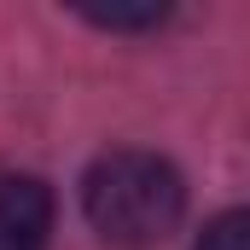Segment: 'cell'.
Listing matches in <instances>:
<instances>
[{"instance_id":"cell-2","label":"cell","mask_w":250,"mask_h":250,"mask_svg":"<svg viewBox=\"0 0 250 250\" xmlns=\"http://www.w3.org/2000/svg\"><path fill=\"white\" fill-rule=\"evenodd\" d=\"M53 192L35 175H0V250H47Z\"/></svg>"},{"instance_id":"cell-1","label":"cell","mask_w":250,"mask_h":250,"mask_svg":"<svg viewBox=\"0 0 250 250\" xmlns=\"http://www.w3.org/2000/svg\"><path fill=\"white\" fill-rule=\"evenodd\" d=\"M82 215L105 245L146 250L181 227L187 181L169 157L140 151V146H117V151L93 157V169L82 175Z\"/></svg>"},{"instance_id":"cell-4","label":"cell","mask_w":250,"mask_h":250,"mask_svg":"<svg viewBox=\"0 0 250 250\" xmlns=\"http://www.w3.org/2000/svg\"><path fill=\"white\" fill-rule=\"evenodd\" d=\"M198 250H250V215H245V209H227V215H215V221L204 227Z\"/></svg>"},{"instance_id":"cell-3","label":"cell","mask_w":250,"mask_h":250,"mask_svg":"<svg viewBox=\"0 0 250 250\" xmlns=\"http://www.w3.org/2000/svg\"><path fill=\"white\" fill-rule=\"evenodd\" d=\"M76 12L99 29H157L169 18L163 0H111V6H93V0H76Z\"/></svg>"}]
</instances>
